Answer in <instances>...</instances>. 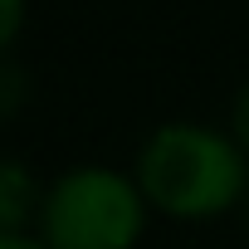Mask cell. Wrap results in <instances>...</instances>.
Returning <instances> with one entry per match:
<instances>
[{"label": "cell", "mask_w": 249, "mask_h": 249, "mask_svg": "<svg viewBox=\"0 0 249 249\" xmlns=\"http://www.w3.org/2000/svg\"><path fill=\"white\" fill-rule=\"evenodd\" d=\"M132 176L152 215L176 225H210L249 200V157L230 127L210 122H161L137 147Z\"/></svg>", "instance_id": "1"}, {"label": "cell", "mask_w": 249, "mask_h": 249, "mask_svg": "<svg viewBox=\"0 0 249 249\" xmlns=\"http://www.w3.org/2000/svg\"><path fill=\"white\" fill-rule=\"evenodd\" d=\"M0 249H49L39 234H0Z\"/></svg>", "instance_id": "6"}, {"label": "cell", "mask_w": 249, "mask_h": 249, "mask_svg": "<svg viewBox=\"0 0 249 249\" xmlns=\"http://www.w3.org/2000/svg\"><path fill=\"white\" fill-rule=\"evenodd\" d=\"M152 225V205L132 171L107 161H78L44 181L35 230L49 249H137Z\"/></svg>", "instance_id": "2"}, {"label": "cell", "mask_w": 249, "mask_h": 249, "mask_svg": "<svg viewBox=\"0 0 249 249\" xmlns=\"http://www.w3.org/2000/svg\"><path fill=\"white\" fill-rule=\"evenodd\" d=\"M225 127H230V137L239 142V152L249 157V83L234 93V103H230V122H225Z\"/></svg>", "instance_id": "4"}, {"label": "cell", "mask_w": 249, "mask_h": 249, "mask_svg": "<svg viewBox=\"0 0 249 249\" xmlns=\"http://www.w3.org/2000/svg\"><path fill=\"white\" fill-rule=\"evenodd\" d=\"M39 200H44V186L30 176L25 161L10 157L0 166V234H30L35 215H39Z\"/></svg>", "instance_id": "3"}, {"label": "cell", "mask_w": 249, "mask_h": 249, "mask_svg": "<svg viewBox=\"0 0 249 249\" xmlns=\"http://www.w3.org/2000/svg\"><path fill=\"white\" fill-rule=\"evenodd\" d=\"M20 30H25V0H0V44L15 49Z\"/></svg>", "instance_id": "5"}, {"label": "cell", "mask_w": 249, "mask_h": 249, "mask_svg": "<svg viewBox=\"0 0 249 249\" xmlns=\"http://www.w3.org/2000/svg\"><path fill=\"white\" fill-rule=\"evenodd\" d=\"M244 230H249V200H244Z\"/></svg>", "instance_id": "7"}]
</instances>
